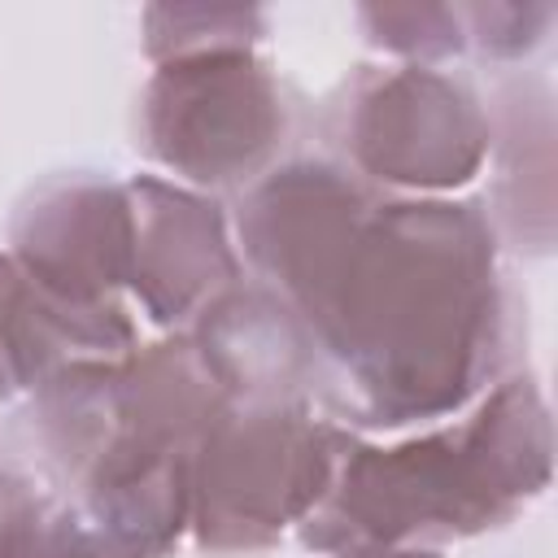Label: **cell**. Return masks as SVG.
Returning a JSON list of instances; mask_svg holds the SVG:
<instances>
[{
    "label": "cell",
    "instance_id": "obj_1",
    "mask_svg": "<svg viewBox=\"0 0 558 558\" xmlns=\"http://www.w3.org/2000/svg\"><path fill=\"white\" fill-rule=\"evenodd\" d=\"M493 235L475 205H371L318 296L296 314L336 362L366 423H410L462 405L497 349Z\"/></svg>",
    "mask_w": 558,
    "mask_h": 558
},
{
    "label": "cell",
    "instance_id": "obj_2",
    "mask_svg": "<svg viewBox=\"0 0 558 558\" xmlns=\"http://www.w3.org/2000/svg\"><path fill=\"white\" fill-rule=\"evenodd\" d=\"M218 405L196 344H153L122 362L57 366L39 388V427L48 462L96 523L161 554L192 514V462Z\"/></svg>",
    "mask_w": 558,
    "mask_h": 558
},
{
    "label": "cell",
    "instance_id": "obj_3",
    "mask_svg": "<svg viewBox=\"0 0 558 558\" xmlns=\"http://www.w3.org/2000/svg\"><path fill=\"white\" fill-rule=\"evenodd\" d=\"M545 480V405L527 379H510L462 427L344 453L305 541L353 554L397 549L414 536H466L506 519Z\"/></svg>",
    "mask_w": 558,
    "mask_h": 558
},
{
    "label": "cell",
    "instance_id": "obj_4",
    "mask_svg": "<svg viewBox=\"0 0 558 558\" xmlns=\"http://www.w3.org/2000/svg\"><path fill=\"white\" fill-rule=\"evenodd\" d=\"M340 436L301 401L248 397L218 405L192 462V523L205 549L270 545L314 510L336 475Z\"/></svg>",
    "mask_w": 558,
    "mask_h": 558
},
{
    "label": "cell",
    "instance_id": "obj_5",
    "mask_svg": "<svg viewBox=\"0 0 558 558\" xmlns=\"http://www.w3.org/2000/svg\"><path fill=\"white\" fill-rule=\"evenodd\" d=\"M13 266L70 323L78 349H131L113 288L131 279V201L105 179H57L31 196L13 227Z\"/></svg>",
    "mask_w": 558,
    "mask_h": 558
},
{
    "label": "cell",
    "instance_id": "obj_6",
    "mask_svg": "<svg viewBox=\"0 0 558 558\" xmlns=\"http://www.w3.org/2000/svg\"><path fill=\"white\" fill-rule=\"evenodd\" d=\"M140 135L161 166L196 183L248 179L283 135L279 87L248 48L161 61L144 92Z\"/></svg>",
    "mask_w": 558,
    "mask_h": 558
},
{
    "label": "cell",
    "instance_id": "obj_7",
    "mask_svg": "<svg viewBox=\"0 0 558 558\" xmlns=\"http://www.w3.org/2000/svg\"><path fill=\"white\" fill-rule=\"evenodd\" d=\"M349 148L384 183L458 187L484 161L488 122L462 83L410 65L371 78L353 96Z\"/></svg>",
    "mask_w": 558,
    "mask_h": 558
},
{
    "label": "cell",
    "instance_id": "obj_8",
    "mask_svg": "<svg viewBox=\"0 0 558 558\" xmlns=\"http://www.w3.org/2000/svg\"><path fill=\"white\" fill-rule=\"evenodd\" d=\"M131 201V288L157 323H179L235 279L222 218L209 201L161 179H135Z\"/></svg>",
    "mask_w": 558,
    "mask_h": 558
},
{
    "label": "cell",
    "instance_id": "obj_9",
    "mask_svg": "<svg viewBox=\"0 0 558 558\" xmlns=\"http://www.w3.org/2000/svg\"><path fill=\"white\" fill-rule=\"evenodd\" d=\"M65 349H78L70 323L31 288L13 257H0V397L44 388V379L65 366Z\"/></svg>",
    "mask_w": 558,
    "mask_h": 558
},
{
    "label": "cell",
    "instance_id": "obj_10",
    "mask_svg": "<svg viewBox=\"0 0 558 558\" xmlns=\"http://www.w3.org/2000/svg\"><path fill=\"white\" fill-rule=\"evenodd\" d=\"M0 558H144L100 523H83L70 510L39 506L35 497L0 532Z\"/></svg>",
    "mask_w": 558,
    "mask_h": 558
},
{
    "label": "cell",
    "instance_id": "obj_11",
    "mask_svg": "<svg viewBox=\"0 0 558 558\" xmlns=\"http://www.w3.org/2000/svg\"><path fill=\"white\" fill-rule=\"evenodd\" d=\"M262 31L257 9H148V52L157 61H179L196 52L248 48Z\"/></svg>",
    "mask_w": 558,
    "mask_h": 558
},
{
    "label": "cell",
    "instance_id": "obj_12",
    "mask_svg": "<svg viewBox=\"0 0 558 558\" xmlns=\"http://www.w3.org/2000/svg\"><path fill=\"white\" fill-rule=\"evenodd\" d=\"M31 501V493H26V484L22 480H13L9 471H0V532L9 527V519L22 510Z\"/></svg>",
    "mask_w": 558,
    "mask_h": 558
},
{
    "label": "cell",
    "instance_id": "obj_13",
    "mask_svg": "<svg viewBox=\"0 0 558 558\" xmlns=\"http://www.w3.org/2000/svg\"><path fill=\"white\" fill-rule=\"evenodd\" d=\"M349 558H436V554H418V549H353Z\"/></svg>",
    "mask_w": 558,
    "mask_h": 558
}]
</instances>
